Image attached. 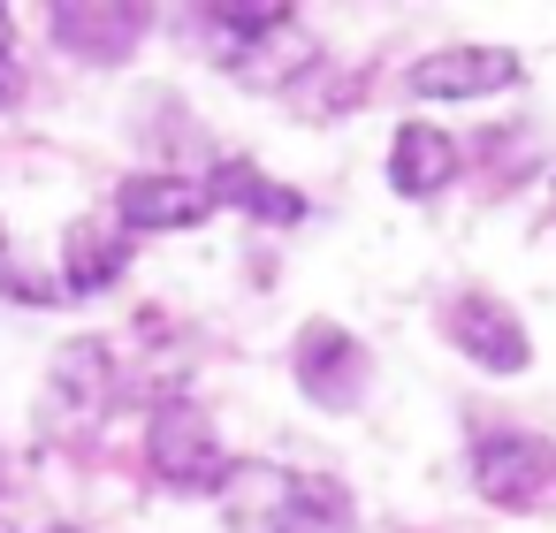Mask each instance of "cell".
Listing matches in <instances>:
<instances>
[{
  "instance_id": "6da1fadb",
  "label": "cell",
  "mask_w": 556,
  "mask_h": 533,
  "mask_svg": "<svg viewBox=\"0 0 556 533\" xmlns=\"http://www.w3.org/2000/svg\"><path fill=\"white\" fill-rule=\"evenodd\" d=\"M146 465H153L168 487H222V472H229V457H222V442H214V419H206L191 396L153 404V419H146Z\"/></svg>"
},
{
  "instance_id": "7a4b0ae2",
  "label": "cell",
  "mask_w": 556,
  "mask_h": 533,
  "mask_svg": "<svg viewBox=\"0 0 556 533\" xmlns=\"http://www.w3.org/2000/svg\"><path fill=\"white\" fill-rule=\"evenodd\" d=\"M442 335L472 358V366H488V373H526L533 366V343H526V328H518V313L503 305V297H488V290H465V297H450V313H442Z\"/></svg>"
},
{
  "instance_id": "3957f363",
  "label": "cell",
  "mask_w": 556,
  "mask_h": 533,
  "mask_svg": "<svg viewBox=\"0 0 556 533\" xmlns=\"http://www.w3.org/2000/svg\"><path fill=\"white\" fill-rule=\"evenodd\" d=\"M298 389L320 411H351L366 396V351H358V335L336 328V320H313L298 335Z\"/></svg>"
},
{
  "instance_id": "277c9868",
  "label": "cell",
  "mask_w": 556,
  "mask_h": 533,
  "mask_svg": "<svg viewBox=\"0 0 556 533\" xmlns=\"http://www.w3.org/2000/svg\"><path fill=\"white\" fill-rule=\"evenodd\" d=\"M556 480V457L533 434H480L472 442V487L503 510H533V495Z\"/></svg>"
},
{
  "instance_id": "5b68a950",
  "label": "cell",
  "mask_w": 556,
  "mask_h": 533,
  "mask_svg": "<svg viewBox=\"0 0 556 533\" xmlns=\"http://www.w3.org/2000/svg\"><path fill=\"white\" fill-rule=\"evenodd\" d=\"M404 85H412V100H488V92L518 85V54L510 47H442Z\"/></svg>"
},
{
  "instance_id": "8992f818",
  "label": "cell",
  "mask_w": 556,
  "mask_h": 533,
  "mask_svg": "<svg viewBox=\"0 0 556 533\" xmlns=\"http://www.w3.org/2000/svg\"><path fill=\"white\" fill-rule=\"evenodd\" d=\"M206 214H214V199H206L199 176H130V183L115 191L123 237H130V229H138V237H176V229H199Z\"/></svg>"
},
{
  "instance_id": "52a82bcc",
  "label": "cell",
  "mask_w": 556,
  "mask_h": 533,
  "mask_svg": "<svg viewBox=\"0 0 556 533\" xmlns=\"http://www.w3.org/2000/svg\"><path fill=\"white\" fill-rule=\"evenodd\" d=\"M146 16L153 9H130V0H62L54 9V47L77 54V62H123L138 39H146Z\"/></svg>"
},
{
  "instance_id": "ba28073f",
  "label": "cell",
  "mask_w": 556,
  "mask_h": 533,
  "mask_svg": "<svg viewBox=\"0 0 556 533\" xmlns=\"http://www.w3.org/2000/svg\"><path fill=\"white\" fill-rule=\"evenodd\" d=\"M267 533H358V503L343 480L282 472V495L267 503Z\"/></svg>"
},
{
  "instance_id": "9c48e42d",
  "label": "cell",
  "mask_w": 556,
  "mask_h": 533,
  "mask_svg": "<svg viewBox=\"0 0 556 533\" xmlns=\"http://www.w3.org/2000/svg\"><path fill=\"white\" fill-rule=\"evenodd\" d=\"M457 176V138L434 123H404L389 138V191L396 199H442Z\"/></svg>"
},
{
  "instance_id": "30bf717a",
  "label": "cell",
  "mask_w": 556,
  "mask_h": 533,
  "mask_svg": "<svg viewBox=\"0 0 556 533\" xmlns=\"http://www.w3.org/2000/svg\"><path fill=\"white\" fill-rule=\"evenodd\" d=\"M206 199L214 206H237V214H252V221H305V199L290 191V183H275V176H260V168H244V161H222L214 168V183H206Z\"/></svg>"
},
{
  "instance_id": "8fae6325",
  "label": "cell",
  "mask_w": 556,
  "mask_h": 533,
  "mask_svg": "<svg viewBox=\"0 0 556 533\" xmlns=\"http://www.w3.org/2000/svg\"><path fill=\"white\" fill-rule=\"evenodd\" d=\"M123 259H130L123 221H77V229H70V267H62V282H70L77 297H92V290H108V282L123 275Z\"/></svg>"
},
{
  "instance_id": "7c38bea8",
  "label": "cell",
  "mask_w": 556,
  "mask_h": 533,
  "mask_svg": "<svg viewBox=\"0 0 556 533\" xmlns=\"http://www.w3.org/2000/svg\"><path fill=\"white\" fill-rule=\"evenodd\" d=\"M70 396H77V427H92V419L108 411V351H100V343H77V351L54 358V389H47V404L62 411Z\"/></svg>"
},
{
  "instance_id": "4fadbf2b",
  "label": "cell",
  "mask_w": 556,
  "mask_h": 533,
  "mask_svg": "<svg viewBox=\"0 0 556 533\" xmlns=\"http://www.w3.org/2000/svg\"><path fill=\"white\" fill-rule=\"evenodd\" d=\"M214 31H229V39H282V31H298V9L290 0H206L199 9Z\"/></svg>"
},
{
  "instance_id": "5bb4252c",
  "label": "cell",
  "mask_w": 556,
  "mask_h": 533,
  "mask_svg": "<svg viewBox=\"0 0 556 533\" xmlns=\"http://www.w3.org/2000/svg\"><path fill=\"white\" fill-rule=\"evenodd\" d=\"M16 85H24V69H16L9 54H0V100H16Z\"/></svg>"
},
{
  "instance_id": "9a60e30c",
  "label": "cell",
  "mask_w": 556,
  "mask_h": 533,
  "mask_svg": "<svg viewBox=\"0 0 556 533\" xmlns=\"http://www.w3.org/2000/svg\"><path fill=\"white\" fill-rule=\"evenodd\" d=\"M0 54H9V9H0Z\"/></svg>"
},
{
  "instance_id": "2e32d148",
  "label": "cell",
  "mask_w": 556,
  "mask_h": 533,
  "mask_svg": "<svg viewBox=\"0 0 556 533\" xmlns=\"http://www.w3.org/2000/svg\"><path fill=\"white\" fill-rule=\"evenodd\" d=\"M47 533H77V525H47Z\"/></svg>"
}]
</instances>
